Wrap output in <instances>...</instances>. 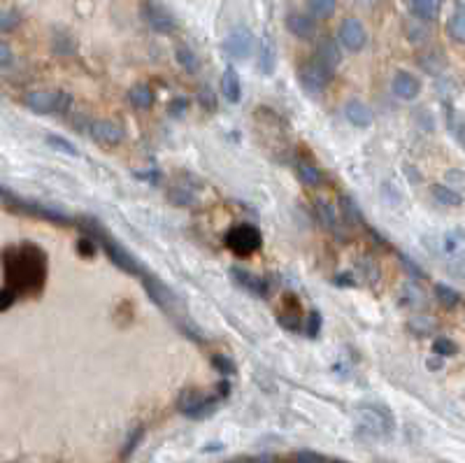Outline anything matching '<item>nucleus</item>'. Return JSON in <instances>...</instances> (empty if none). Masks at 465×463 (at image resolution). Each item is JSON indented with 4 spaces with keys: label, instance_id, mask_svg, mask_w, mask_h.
<instances>
[{
    "label": "nucleus",
    "instance_id": "423d86ee",
    "mask_svg": "<svg viewBox=\"0 0 465 463\" xmlns=\"http://www.w3.org/2000/svg\"><path fill=\"white\" fill-rule=\"evenodd\" d=\"M140 12H142V19L147 21V26L154 33H160V36H170L177 28L175 16L168 12L163 5L154 3V0H142Z\"/></svg>",
    "mask_w": 465,
    "mask_h": 463
},
{
    "label": "nucleus",
    "instance_id": "e433bc0d",
    "mask_svg": "<svg viewBox=\"0 0 465 463\" xmlns=\"http://www.w3.org/2000/svg\"><path fill=\"white\" fill-rule=\"evenodd\" d=\"M198 100H200V105L205 107V109H214L217 107V98H214L212 89H209V87H202L198 91Z\"/></svg>",
    "mask_w": 465,
    "mask_h": 463
},
{
    "label": "nucleus",
    "instance_id": "cd10ccee",
    "mask_svg": "<svg viewBox=\"0 0 465 463\" xmlns=\"http://www.w3.org/2000/svg\"><path fill=\"white\" fill-rule=\"evenodd\" d=\"M317 214H319V222L326 226V229L337 231V217H335V209L326 203H317Z\"/></svg>",
    "mask_w": 465,
    "mask_h": 463
},
{
    "label": "nucleus",
    "instance_id": "ea45409f",
    "mask_svg": "<svg viewBox=\"0 0 465 463\" xmlns=\"http://www.w3.org/2000/svg\"><path fill=\"white\" fill-rule=\"evenodd\" d=\"M186 105H189V103H186L184 98H175L173 103L168 105V114H170V116H182L184 109H186Z\"/></svg>",
    "mask_w": 465,
    "mask_h": 463
},
{
    "label": "nucleus",
    "instance_id": "f8f14e48",
    "mask_svg": "<svg viewBox=\"0 0 465 463\" xmlns=\"http://www.w3.org/2000/svg\"><path fill=\"white\" fill-rule=\"evenodd\" d=\"M231 273H233V280L238 282L244 291H249L251 296H256V298L268 296V282L263 280V277L253 275L249 271H242V268H238V266H235Z\"/></svg>",
    "mask_w": 465,
    "mask_h": 463
},
{
    "label": "nucleus",
    "instance_id": "39448f33",
    "mask_svg": "<svg viewBox=\"0 0 465 463\" xmlns=\"http://www.w3.org/2000/svg\"><path fill=\"white\" fill-rule=\"evenodd\" d=\"M333 77H335V70L328 68L326 63H321L317 56L302 61L300 68H298V80L310 94H321V91L333 82Z\"/></svg>",
    "mask_w": 465,
    "mask_h": 463
},
{
    "label": "nucleus",
    "instance_id": "c03bdc74",
    "mask_svg": "<svg viewBox=\"0 0 465 463\" xmlns=\"http://www.w3.org/2000/svg\"><path fill=\"white\" fill-rule=\"evenodd\" d=\"M461 178H463V175H461L459 170H454V173H447V180H449V182H456V184H461V182H463Z\"/></svg>",
    "mask_w": 465,
    "mask_h": 463
},
{
    "label": "nucleus",
    "instance_id": "0eeeda50",
    "mask_svg": "<svg viewBox=\"0 0 465 463\" xmlns=\"http://www.w3.org/2000/svg\"><path fill=\"white\" fill-rule=\"evenodd\" d=\"M361 424L372 435H391L393 431V417L386 408L379 405H363L361 410Z\"/></svg>",
    "mask_w": 465,
    "mask_h": 463
},
{
    "label": "nucleus",
    "instance_id": "a18cd8bd",
    "mask_svg": "<svg viewBox=\"0 0 465 463\" xmlns=\"http://www.w3.org/2000/svg\"><path fill=\"white\" fill-rule=\"evenodd\" d=\"M428 368H433V370H437V368H439V361H430V359H428Z\"/></svg>",
    "mask_w": 465,
    "mask_h": 463
},
{
    "label": "nucleus",
    "instance_id": "b1692460",
    "mask_svg": "<svg viewBox=\"0 0 465 463\" xmlns=\"http://www.w3.org/2000/svg\"><path fill=\"white\" fill-rule=\"evenodd\" d=\"M340 212H342V217H344V222H346V224H359V226L366 224V219H363L361 207H359L356 203H354V200H351L349 196H342V200H340Z\"/></svg>",
    "mask_w": 465,
    "mask_h": 463
},
{
    "label": "nucleus",
    "instance_id": "6ab92c4d",
    "mask_svg": "<svg viewBox=\"0 0 465 463\" xmlns=\"http://www.w3.org/2000/svg\"><path fill=\"white\" fill-rule=\"evenodd\" d=\"M258 65H261V72H263V75H273V72H275V65H277V49H275V42L270 40V38L261 40Z\"/></svg>",
    "mask_w": 465,
    "mask_h": 463
},
{
    "label": "nucleus",
    "instance_id": "2eb2a0df",
    "mask_svg": "<svg viewBox=\"0 0 465 463\" xmlns=\"http://www.w3.org/2000/svg\"><path fill=\"white\" fill-rule=\"evenodd\" d=\"M221 94L228 103H240L242 98V82H240V75L235 68H226L221 75Z\"/></svg>",
    "mask_w": 465,
    "mask_h": 463
},
{
    "label": "nucleus",
    "instance_id": "5701e85b",
    "mask_svg": "<svg viewBox=\"0 0 465 463\" xmlns=\"http://www.w3.org/2000/svg\"><path fill=\"white\" fill-rule=\"evenodd\" d=\"M298 178L305 187H319L324 182V173L319 170L314 163L310 161H298Z\"/></svg>",
    "mask_w": 465,
    "mask_h": 463
},
{
    "label": "nucleus",
    "instance_id": "7ed1b4c3",
    "mask_svg": "<svg viewBox=\"0 0 465 463\" xmlns=\"http://www.w3.org/2000/svg\"><path fill=\"white\" fill-rule=\"evenodd\" d=\"M224 398L219 393L207 396L198 389H184L180 393V398H177V410L189 419H205L207 415H212V412L219 408V403Z\"/></svg>",
    "mask_w": 465,
    "mask_h": 463
},
{
    "label": "nucleus",
    "instance_id": "6e6552de",
    "mask_svg": "<svg viewBox=\"0 0 465 463\" xmlns=\"http://www.w3.org/2000/svg\"><path fill=\"white\" fill-rule=\"evenodd\" d=\"M253 45H256V40H253L249 28H233L226 36L221 47H224V52L231 58H235V61H242V58H249L251 56Z\"/></svg>",
    "mask_w": 465,
    "mask_h": 463
},
{
    "label": "nucleus",
    "instance_id": "412c9836",
    "mask_svg": "<svg viewBox=\"0 0 465 463\" xmlns=\"http://www.w3.org/2000/svg\"><path fill=\"white\" fill-rule=\"evenodd\" d=\"M175 58H177V63L182 65V68L186 70V72H198V68H200V58H198V54L193 52L191 47H186V45H180L175 49Z\"/></svg>",
    "mask_w": 465,
    "mask_h": 463
},
{
    "label": "nucleus",
    "instance_id": "a19ab883",
    "mask_svg": "<svg viewBox=\"0 0 465 463\" xmlns=\"http://www.w3.org/2000/svg\"><path fill=\"white\" fill-rule=\"evenodd\" d=\"M12 49L10 45H5V42H0V68H7V65H12Z\"/></svg>",
    "mask_w": 465,
    "mask_h": 463
},
{
    "label": "nucleus",
    "instance_id": "aec40b11",
    "mask_svg": "<svg viewBox=\"0 0 465 463\" xmlns=\"http://www.w3.org/2000/svg\"><path fill=\"white\" fill-rule=\"evenodd\" d=\"M131 103L138 109H149L154 105V91H151L147 84H135V87L128 91Z\"/></svg>",
    "mask_w": 465,
    "mask_h": 463
},
{
    "label": "nucleus",
    "instance_id": "9b49d317",
    "mask_svg": "<svg viewBox=\"0 0 465 463\" xmlns=\"http://www.w3.org/2000/svg\"><path fill=\"white\" fill-rule=\"evenodd\" d=\"M393 94L400 100H414L421 94V82L407 70H398L393 77Z\"/></svg>",
    "mask_w": 465,
    "mask_h": 463
},
{
    "label": "nucleus",
    "instance_id": "37998d69",
    "mask_svg": "<svg viewBox=\"0 0 465 463\" xmlns=\"http://www.w3.org/2000/svg\"><path fill=\"white\" fill-rule=\"evenodd\" d=\"M135 178H142L145 182H156L160 175H158V170H145V173H142V170H135Z\"/></svg>",
    "mask_w": 465,
    "mask_h": 463
},
{
    "label": "nucleus",
    "instance_id": "f704fd0d",
    "mask_svg": "<svg viewBox=\"0 0 465 463\" xmlns=\"http://www.w3.org/2000/svg\"><path fill=\"white\" fill-rule=\"evenodd\" d=\"M16 293L10 289V286H5V289H0V312H7V310H10L14 303H16Z\"/></svg>",
    "mask_w": 465,
    "mask_h": 463
},
{
    "label": "nucleus",
    "instance_id": "ddd939ff",
    "mask_svg": "<svg viewBox=\"0 0 465 463\" xmlns=\"http://www.w3.org/2000/svg\"><path fill=\"white\" fill-rule=\"evenodd\" d=\"M286 28H289V33L295 38L312 40V38H314V33H317V23L310 14L291 12L289 16H286Z\"/></svg>",
    "mask_w": 465,
    "mask_h": 463
},
{
    "label": "nucleus",
    "instance_id": "f3484780",
    "mask_svg": "<svg viewBox=\"0 0 465 463\" xmlns=\"http://www.w3.org/2000/svg\"><path fill=\"white\" fill-rule=\"evenodd\" d=\"M344 114L349 124L359 126V129H368L372 124V109L366 103H361V100H349L344 107Z\"/></svg>",
    "mask_w": 465,
    "mask_h": 463
},
{
    "label": "nucleus",
    "instance_id": "473e14b6",
    "mask_svg": "<svg viewBox=\"0 0 465 463\" xmlns=\"http://www.w3.org/2000/svg\"><path fill=\"white\" fill-rule=\"evenodd\" d=\"M212 366L219 370L221 375H235V364H233V359H228V356H224V354H214L212 356Z\"/></svg>",
    "mask_w": 465,
    "mask_h": 463
},
{
    "label": "nucleus",
    "instance_id": "a878e982",
    "mask_svg": "<svg viewBox=\"0 0 465 463\" xmlns=\"http://www.w3.org/2000/svg\"><path fill=\"white\" fill-rule=\"evenodd\" d=\"M307 5L312 16H317V19H331L335 14L337 0H307Z\"/></svg>",
    "mask_w": 465,
    "mask_h": 463
},
{
    "label": "nucleus",
    "instance_id": "bb28decb",
    "mask_svg": "<svg viewBox=\"0 0 465 463\" xmlns=\"http://www.w3.org/2000/svg\"><path fill=\"white\" fill-rule=\"evenodd\" d=\"M47 145L58 149V151H63V154H67V156H80V149L75 147L72 142H67L61 136H54V133H49V136H47Z\"/></svg>",
    "mask_w": 465,
    "mask_h": 463
},
{
    "label": "nucleus",
    "instance_id": "58836bf2",
    "mask_svg": "<svg viewBox=\"0 0 465 463\" xmlns=\"http://www.w3.org/2000/svg\"><path fill=\"white\" fill-rule=\"evenodd\" d=\"M295 463H326V459L321 457L317 452H298V457H295Z\"/></svg>",
    "mask_w": 465,
    "mask_h": 463
},
{
    "label": "nucleus",
    "instance_id": "dca6fc26",
    "mask_svg": "<svg viewBox=\"0 0 465 463\" xmlns=\"http://www.w3.org/2000/svg\"><path fill=\"white\" fill-rule=\"evenodd\" d=\"M444 0H407L410 12L421 21H433L437 19L439 10H442Z\"/></svg>",
    "mask_w": 465,
    "mask_h": 463
},
{
    "label": "nucleus",
    "instance_id": "393cba45",
    "mask_svg": "<svg viewBox=\"0 0 465 463\" xmlns=\"http://www.w3.org/2000/svg\"><path fill=\"white\" fill-rule=\"evenodd\" d=\"M433 196H435V200L437 203H442V205H452V207H459V205H463V196L461 193H456V191H452V189H447V187H442V184H435L433 189Z\"/></svg>",
    "mask_w": 465,
    "mask_h": 463
},
{
    "label": "nucleus",
    "instance_id": "c756f323",
    "mask_svg": "<svg viewBox=\"0 0 465 463\" xmlns=\"http://www.w3.org/2000/svg\"><path fill=\"white\" fill-rule=\"evenodd\" d=\"M433 352L439 356H454V354H459V344L449 338H437L433 342Z\"/></svg>",
    "mask_w": 465,
    "mask_h": 463
},
{
    "label": "nucleus",
    "instance_id": "f03ea898",
    "mask_svg": "<svg viewBox=\"0 0 465 463\" xmlns=\"http://www.w3.org/2000/svg\"><path fill=\"white\" fill-rule=\"evenodd\" d=\"M23 105L35 114H65L72 107V96L65 91H31L23 96Z\"/></svg>",
    "mask_w": 465,
    "mask_h": 463
},
{
    "label": "nucleus",
    "instance_id": "c9c22d12",
    "mask_svg": "<svg viewBox=\"0 0 465 463\" xmlns=\"http://www.w3.org/2000/svg\"><path fill=\"white\" fill-rule=\"evenodd\" d=\"M142 435H145V428L142 426H138L135 428V433H131V437H128V442H126V447H124V452H121V457L126 459V457H131V452L138 447V442L142 440Z\"/></svg>",
    "mask_w": 465,
    "mask_h": 463
},
{
    "label": "nucleus",
    "instance_id": "72a5a7b5",
    "mask_svg": "<svg viewBox=\"0 0 465 463\" xmlns=\"http://www.w3.org/2000/svg\"><path fill=\"white\" fill-rule=\"evenodd\" d=\"M77 251L82 256H87V258H91V256H96V251H98V245L93 242L89 235H84L82 233V238L77 240Z\"/></svg>",
    "mask_w": 465,
    "mask_h": 463
},
{
    "label": "nucleus",
    "instance_id": "4c0bfd02",
    "mask_svg": "<svg viewBox=\"0 0 465 463\" xmlns=\"http://www.w3.org/2000/svg\"><path fill=\"white\" fill-rule=\"evenodd\" d=\"M307 335L310 338H317L319 331H321V315L317 312V310H312L310 312V319H307Z\"/></svg>",
    "mask_w": 465,
    "mask_h": 463
},
{
    "label": "nucleus",
    "instance_id": "c85d7f7f",
    "mask_svg": "<svg viewBox=\"0 0 465 463\" xmlns=\"http://www.w3.org/2000/svg\"><path fill=\"white\" fill-rule=\"evenodd\" d=\"M19 23H21V14L16 10H5L0 14V31L3 33H12Z\"/></svg>",
    "mask_w": 465,
    "mask_h": 463
},
{
    "label": "nucleus",
    "instance_id": "f257e3e1",
    "mask_svg": "<svg viewBox=\"0 0 465 463\" xmlns=\"http://www.w3.org/2000/svg\"><path fill=\"white\" fill-rule=\"evenodd\" d=\"M47 254L33 242H21L3 251L5 280L16 296L42 291L47 282Z\"/></svg>",
    "mask_w": 465,
    "mask_h": 463
},
{
    "label": "nucleus",
    "instance_id": "79ce46f5",
    "mask_svg": "<svg viewBox=\"0 0 465 463\" xmlns=\"http://www.w3.org/2000/svg\"><path fill=\"white\" fill-rule=\"evenodd\" d=\"M400 258H403V263H405V266H407V271H410V275H414V277H419V280H421V277H424V271H421V268H419L417 263H414V261H410L407 256H403V254H400Z\"/></svg>",
    "mask_w": 465,
    "mask_h": 463
},
{
    "label": "nucleus",
    "instance_id": "4468645a",
    "mask_svg": "<svg viewBox=\"0 0 465 463\" xmlns=\"http://www.w3.org/2000/svg\"><path fill=\"white\" fill-rule=\"evenodd\" d=\"M321 63H326L328 68H333L337 70V65L342 63V52H340V47H337V40L333 38H324V40H319V47H317V54H314Z\"/></svg>",
    "mask_w": 465,
    "mask_h": 463
},
{
    "label": "nucleus",
    "instance_id": "2f4dec72",
    "mask_svg": "<svg viewBox=\"0 0 465 463\" xmlns=\"http://www.w3.org/2000/svg\"><path fill=\"white\" fill-rule=\"evenodd\" d=\"M54 52L56 54H72L75 52V42L70 36H65V33H58L54 38Z\"/></svg>",
    "mask_w": 465,
    "mask_h": 463
},
{
    "label": "nucleus",
    "instance_id": "9d476101",
    "mask_svg": "<svg viewBox=\"0 0 465 463\" xmlns=\"http://www.w3.org/2000/svg\"><path fill=\"white\" fill-rule=\"evenodd\" d=\"M91 136L96 138V142H100V145H119V142L126 138V131H124L121 124L100 119V121H93Z\"/></svg>",
    "mask_w": 465,
    "mask_h": 463
},
{
    "label": "nucleus",
    "instance_id": "49530a36",
    "mask_svg": "<svg viewBox=\"0 0 465 463\" xmlns=\"http://www.w3.org/2000/svg\"><path fill=\"white\" fill-rule=\"evenodd\" d=\"M333 463H346V461H333Z\"/></svg>",
    "mask_w": 465,
    "mask_h": 463
},
{
    "label": "nucleus",
    "instance_id": "a211bd4d",
    "mask_svg": "<svg viewBox=\"0 0 465 463\" xmlns=\"http://www.w3.org/2000/svg\"><path fill=\"white\" fill-rule=\"evenodd\" d=\"M447 36H449L456 45H463L465 42V12H463V0L456 3V10L447 21Z\"/></svg>",
    "mask_w": 465,
    "mask_h": 463
},
{
    "label": "nucleus",
    "instance_id": "1a4fd4ad",
    "mask_svg": "<svg viewBox=\"0 0 465 463\" xmlns=\"http://www.w3.org/2000/svg\"><path fill=\"white\" fill-rule=\"evenodd\" d=\"M337 36H340V42L344 45V49H349V52H361L368 42L366 26H363L359 19H354V16H349V19H344L340 23Z\"/></svg>",
    "mask_w": 465,
    "mask_h": 463
},
{
    "label": "nucleus",
    "instance_id": "4be33fe9",
    "mask_svg": "<svg viewBox=\"0 0 465 463\" xmlns=\"http://www.w3.org/2000/svg\"><path fill=\"white\" fill-rule=\"evenodd\" d=\"M435 298H437V303L442 307H447V310H456L461 305V293L456 291V289H452V286H447V284H435Z\"/></svg>",
    "mask_w": 465,
    "mask_h": 463
},
{
    "label": "nucleus",
    "instance_id": "7c9ffc66",
    "mask_svg": "<svg viewBox=\"0 0 465 463\" xmlns=\"http://www.w3.org/2000/svg\"><path fill=\"white\" fill-rule=\"evenodd\" d=\"M277 324L282 326V328H286V331H293V333L302 331L300 317H298V312H293V310H291L289 315H279V317H277Z\"/></svg>",
    "mask_w": 465,
    "mask_h": 463
},
{
    "label": "nucleus",
    "instance_id": "20e7f679",
    "mask_svg": "<svg viewBox=\"0 0 465 463\" xmlns=\"http://www.w3.org/2000/svg\"><path fill=\"white\" fill-rule=\"evenodd\" d=\"M226 245L233 254L251 256L261 249V245H263V235H261V231L253 224H240V226H235V229L228 231Z\"/></svg>",
    "mask_w": 465,
    "mask_h": 463
}]
</instances>
